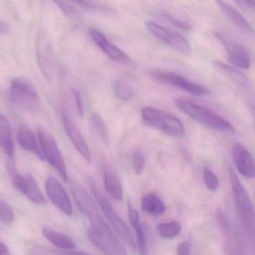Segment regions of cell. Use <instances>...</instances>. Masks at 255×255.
<instances>
[{
  "label": "cell",
  "mask_w": 255,
  "mask_h": 255,
  "mask_svg": "<svg viewBox=\"0 0 255 255\" xmlns=\"http://www.w3.org/2000/svg\"><path fill=\"white\" fill-rule=\"evenodd\" d=\"M232 199L241 232L251 255H255V208L247 190L233 169H229Z\"/></svg>",
  "instance_id": "6da1fadb"
},
{
  "label": "cell",
  "mask_w": 255,
  "mask_h": 255,
  "mask_svg": "<svg viewBox=\"0 0 255 255\" xmlns=\"http://www.w3.org/2000/svg\"><path fill=\"white\" fill-rule=\"evenodd\" d=\"M88 239L103 255H128L118 237L101 214L91 219Z\"/></svg>",
  "instance_id": "7a4b0ae2"
},
{
  "label": "cell",
  "mask_w": 255,
  "mask_h": 255,
  "mask_svg": "<svg viewBox=\"0 0 255 255\" xmlns=\"http://www.w3.org/2000/svg\"><path fill=\"white\" fill-rule=\"evenodd\" d=\"M175 105L181 112L202 125L223 133H235L233 124L217 112L185 98H178Z\"/></svg>",
  "instance_id": "3957f363"
},
{
  "label": "cell",
  "mask_w": 255,
  "mask_h": 255,
  "mask_svg": "<svg viewBox=\"0 0 255 255\" xmlns=\"http://www.w3.org/2000/svg\"><path fill=\"white\" fill-rule=\"evenodd\" d=\"M216 217L223 236L224 255H249L248 246L241 229L231 221L222 210L217 211Z\"/></svg>",
  "instance_id": "277c9868"
},
{
  "label": "cell",
  "mask_w": 255,
  "mask_h": 255,
  "mask_svg": "<svg viewBox=\"0 0 255 255\" xmlns=\"http://www.w3.org/2000/svg\"><path fill=\"white\" fill-rule=\"evenodd\" d=\"M141 115L147 125L171 137L182 138L185 134L184 124L179 118L165 111L144 107L141 110Z\"/></svg>",
  "instance_id": "5b68a950"
},
{
  "label": "cell",
  "mask_w": 255,
  "mask_h": 255,
  "mask_svg": "<svg viewBox=\"0 0 255 255\" xmlns=\"http://www.w3.org/2000/svg\"><path fill=\"white\" fill-rule=\"evenodd\" d=\"M10 100L18 107L36 112L40 107V97L35 87L26 78L16 77L10 82Z\"/></svg>",
  "instance_id": "8992f818"
},
{
  "label": "cell",
  "mask_w": 255,
  "mask_h": 255,
  "mask_svg": "<svg viewBox=\"0 0 255 255\" xmlns=\"http://www.w3.org/2000/svg\"><path fill=\"white\" fill-rule=\"evenodd\" d=\"M91 188H92L94 197L100 205V209L102 210L118 236L124 241L130 250L136 251V244L133 241V235L129 228L128 227L127 223L117 214L106 196L99 190V188H97L95 184H91Z\"/></svg>",
  "instance_id": "52a82bcc"
},
{
  "label": "cell",
  "mask_w": 255,
  "mask_h": 255,
  "mask_svg": "<svg viewBox=\"0 0 255 255\" xmlns=\"http://www.w3.org/2000/svg\"><path fill=\"white\" fill-rule=\"evenodd\" d=\"M37 139L41 148L43 160H47L48 163L58 171L62 179L67 181L68 177L65 162L53 136L41 127H39L37 129Z\"/></svg>",
  "instance_id": "ba28073f"
},
{
  "label": "cell",
  "mask_w": 255,
  "mask_h": 255,
  "mask_svg": "<svg viewBox=\"0 0 255 255\" xmlns=\"http://www.w3.org/2000/svg\"><path fill=\"white\" fill-rule=\"evenodd\" d=\"M145 28L153 37L178 52L188 53L191 49L186 37L167 27L159 25L152 21H147L145 22Z\"/></svg>",
  "instance_id": "9c48e42d"
},
{
  "label": "cell",
  "mask_w": 255,
  "mask_h": 255,
  "mask_svg": "<svg viewBox=\"0 0 255 255\" xmlns=\"http://www.w3.org/2000/svg\"><path fill=\"white\" fill-rule=\"evenodd\" d=\"M150 74L151 77L157 82L172 85L193 95L201 97L208 94V90L206 87L192 82L187 78L173 72L153 70Z\"/></svg>",
  "instance_id": "30bf717a"
},
{
  "label": "cell",
  "mask_w": 255,
  "mask_h": 255,
  "mask_svg": "<svg viewBox=\"0 0 255 255\" xmlns=\"http://www.w3.org/2000/svg\"><path fill=\"white\" fill-rule=\"evenodd\" d=\"M215 35L224 46L229 61L235 67L242 70H248L251 67V58L245 48L221 33L216 32Z\"/></svg>",
  "instance_id": "8fae6325"
},
{
  "label": "cell",
  "mask_w": 255,
  "mask_h": 255,
  "mask_svg": "<svg viewBox=\"0 0 255 255\" xmlns=\"http://www.w3.org/2000/svg\"><path fill=\"white\" fill-rule=\"evenodd\" d=\"M46 191L48 198L58 210L67 216L73 214L70 198L61 183L54 177H49L46 181Z\"/></svg>",
  "instance_id": "7c38bea8"
},
{
  "label": "cell",
  "mask_w": 255,
  "mask_h": 255,
  "mask_svg": "<svg viewBox=\"0 0 255 255\" xmlns=\"http://www.w3.org/2000/svg\"><path fill=\"white\" fill-rule=\"evenodd\" d=\"M90 34L94 43L110 59L124 64H130L132 62L130 57L125 52L112 43L103 33L97 28H91Z\"/></svg>",
  "instance_id": "4fadbf2b"
},
{
  "label": "cell",
  "mask_w": 255,
  "mask_h": 255,
  "mask_svg": "<svg viewBox=\"0 0 255 255\" xmlns=\"http://www.w3.org/2000/svg\"><path fill=\"white\" fill-rule=\"evenodd\" d=\"M62 121L66 133L78 152L87 162L91 163V154L89 147L83 135L67 112L63 113Z\"/></svg>",
  "instance_id": "5bb4252c"
},
{
  "label": "cell",
  "mask_w": 255,
  "mask_h": 255,
  "mask_svg": "<svg viewBox=\"0 0 255 255\" xmlns=\"http://www.w3.org/2000/svg\"><path fill=\"white\" fill-rule=\"evenodd\" d=\"M232 155L238 172L245 178H255V161L250 151L241 143L232 147Z\"/></svg>",
  "instance_id": "9a60e30c"
},
{
  "label": "cell",
  "mask_w": 255,
  "mask_h": 255,
  "mask_svg": "<svg viewBox=\"0 0 255 255\" xmlns=\"http://www.w3.org/2000/svg\"><path fill=\"white\" fill-rule=\"evenodd\" d=\"M73 194L78 208L88 220L100 215L98 208L95 202L84 189L79 186H74L73 187Z\"/></svg>",
  "instance_id": "2e32d148"
},
{
  "label": "cell",
  "mask_w": 255,
  "mask_h": 255,
  "mask_svg": "<svg viewBox=\"0 0 255 255\" xmlns=\"http://www.w3.org/2000/svg\"><path fill=\"white\" fill-rule=\"evenodd\" d=\"M128 211L129 221H130L132 228L134 229L136 246H137L139 254L140 255H148L146 238H145L143 228L141 224L139 213L136 211V208L132 205L130 201L128 202Z\"/></svg>",
  "instance_id": "e0dca14e"
},
{
  "label": "cell",
  "mask_w": 255,
  "mask_h": 255,
  "mask_svg": "<svg viewBox=\"0 0 255 255\" xmlns=\"http://www.w3.org/2000/svg\"><path fill=\"white\" fill-rule=\"evenodd\" d=\"M219 8L222 10L225 16H227L235 25L242 31L249 34H254L255 29L253 25L246 19L245 16L229 3L223 1H217Z\"/></svg>",
  "instance_id": "ac0fdd59"
},
{
  "label": "cell",
  "mask_w": 255,
  "mask_h": 255,
  "mask_svg": "<svg viewBox=\"0 0 255 255\" xmlns=\"http://www.w3.org/2000/svg\"><path fill=\"white\" fill-rule=\"evenodd\" d=\"M104 185L106 193L112 199L118 202L124 199L122 183L115 172L109 168L104 171Z\"/></svg>",
  "instance_id": "d6986e66"
},
{
  "label": "cell",
  "mask_w": 255,
  "mask_h": 255,
  "mask_svg": "<svg viewBox=\"0 0 255 255\" xmlns=\"http://www.w3.org/2000/svg\"><path fill=\"white\" fill-rule=\"evenodd\" d=\"M17 142L25 151L34 153L39 158L43 160V154L38 139L34 133L26 127H21L17 133Z\"/></svg>",
  "instance_id": "ffe728a7"
},
{
  "label": "cell",
  "mask_w": 255,
  "mask_h": 255,
  "mask_svg": "<svg viewBox=\"0 0 255 255\" xmlns=\"http://www.w3.org/2000/svg\"><path fill=\"white\" fill-rule=\"evenodd\" d=\"M0 148L9 160L13 159L14 146L12 140L11 127L7 118L1 115H0Z\"/></svg>",
  "instance_id": "44dd1931"
},
{
  "label": "cell",
  "mask_w": 255,
  "mask_h": 255,
  "mask_svg": "<svg viewBox=\"0 0 255 255\" xmlns=\"http://www.w3.org/2000/svg\"><path fill=\"white\" fill-rule=\"evenodd\" d=\"M42 233L52 245L60 250H70L76 248L74 242L68 236L59 233L51 228H43Z\"/></svg>",
  "instance_id": "7402d4cb"
},
{
  "label": "cell",
  "mask_w": 255,
  "mask_h": 255,
  "mask_svg": "<svg viewBox=\"0 0 255 255\" xmlns=\"http://www.w3.org/2000/svg\"><path fill=\"white\" fill-rule=\"evenodd\" d=\"M141 209L145 214L158 217L164 214L166 207L157 196L150 193L142 197L141 200Z\"/></svg>",
  "instance_id": "603a6c76"
},
{
  "label": "cell",
  "mask_w": 255,
  "mask_h": 255,
  "mask_svg": "<svg viewBox=\"0 0 255 255\" xmlns=\"http://www.w3.org/2000/svg\"><path fill=\"white\" fill-rule=\"evenodd\" d=\"M25 176H26L27 179V187L23 195H25L31 202H34L37 205H46L47 204L46 199L42 194L34 177L30 174H27Z\"/></svg>",
  "instance_id": "cb8c5ba5"
},
{
  "label": "cell",
  "mask_w": 255,
  "mask_h": 255,
  "mask_svg": "<svg viewBox=\"0 0 255 255\" xmlns=\"http://www.w3.org/2000/svg\"><path fill=\"white\" fill-rule=\"evenodd\" d=\"M181 232V225L177 221L160 223L157 227V234L163 239H173L178 236Z\"/></svg>",
  "instance_id": "d4e9b609"
},
{
  "label": "cell",
  "mask_w": 255,
  "mask_h": 255,
  "mask_svg": "<svg viewBox=\"0 0 255 255\" xmlns=\"http://www.w3.org/2000/svg\"><path fill=\"white\" fill-rule=\"evenodd\" d=\"M115 91L117 97L123 101H129L134 96V89L126 79H119L115 82Z\"/></svg>",
  "instance_id": "484cf974"
},
{
  "label": "cell",
  "mask_w": 255,
  "mask_h": 255,
  "mask_svg": "<svg viewBox=\"0 0 255 255\" xmlns=\"http://www.w3.org/2000/svg\"><path fill=\"white\" fill-rule=\"evenodd\" d=\"M91 124L94 131L107 143L109 136L104 120L99 114L94 113L91 116Z\"/></svg>",
  "instance_id": "4316f807"
},
{
  "label": "cell",
  "mask_w": 255,
  "mask_h": 255,
  "mask_svg": "<svg viewBox=\"0 0 255 255\" xmlns=\"http://www.w3.org/2000/svg\"><path fill=\"white\" fill-rule=\"evenodd\" d=\"M215 63L217 67L226 72L229 76H231L234 80L236 81L238 83L243 84V85H245L247 83V77L239 70H237L235 67L225 64L224 63L220 62V61H216Z\"/></svg>",
  "instance_id": "83f0119b"
},
{
  "label": "cell",
  "mask_w": 255,
  "mask_h": 255,
  "mask_svg": "<svg viewBox=\"0 0 255 255\" xmlns=\"http://www.w3.org/2000/svg\"><path fill=\"white\" fill-rule=\"evenodd\" d=\"M14 220L13 210L8 204L0 199V222L4 225H10Z\"/></svg>",
  "instance_id": "f1b7e54d"
},
{
  "label": "cell",
  "mask_w": 255,
  "mask_h": 255,
  "mask_svg": "<svg viewBox=\"0 0 255 255\" xmlns=\"http://www.w3.org/2000/svg\"><path fill=\"white\" fill-rule=\"evenodd\" d=\"M203 178L207 188L211 192L217 191L220 186V181L217 175L208 168H205L203 170Z\"/></svg>",
  "instance_id": "f546056e"
},
{
  "label": "cell",
  "mask_w": 255,
  "mask_h": 255,
  "mask_svg": "<svg viewBox=\"0 0 255 255\" xmlns=\"http://www.w3.org/2000/svg\"><path fill=\"white\" fill-rule=\"evenodd\" d=\"M132 166L136 175H139L143 172L145 168V157L141 151H137L133 154Z\"/></svg>",
  "instance_id": "4dcf8cb0"
},
{
  "label": "cell",
  "mask_w": 255,
  "mask_h": 255,
  "mask_svg": "<svg viewBox=\"0 0 255 255\" xmlns=\"http://www.w3.org/2000/svg\"><path fill=\"white\" fill-rule=\"evenodd\" d=\"M235 3L244 11L255 18V1H235Z\"/></svg>",
  "instance_id": "1f68e13d"
},
{
  "label": "cell",
  "mask_w": 255,
  "mask_h": 255,
  "mask_svg": "<svg viewBox=\"0 0 255 255\" xmlns=\"http://www.w3.org/2000/svg\"><path fill=\"white\" fill-rule=\"evenodd\" d=\"M73 97H74L75 101H76L78 112L81 116H83L84 114H85V105H84L83 97H82V94L78 90H74L73 91Z\"/></svg>",
  "instance_id": "d6a6232c"
},
{
  "label": "cell",
  "mask_w": 255,
  "mask_h": 255,
  "mask_svg": "<svg viewBox=\"0 0 255 255\" xmlns=\"http://www.w3.org/2000/svg\"><path fill=\"white\" fill-rule=\"evenodd\" d=\"M192 245L190 241H184L177 247L176 255H191Z\"/></svg>",
  "instance_id": "836d02e7"
},
{
  "label": "cell",
  "mask_w": 255,
  "mask_h": 255,
  "mask_svg": "<svg viewBox=\"0 0 255 255\" xmlns=\"http://www.w3.org/2000/svg\"><path fill=\"white\" fill-rule=\"evenodd\" d=\"M164 17L166 18L167 20H169L171 23L176 25V26H178V28H181V29L189 30L191 28L190 24L187 23V22H184V21L180 20V19H176V18L171 16V15L165 14Z\"/></svg>",
  "instance_id": "e575fe53"
},
{
  "label": "cell",
  "mask_w": 255,
  "mask_h": 255,
  "mask_svg": "<svg viewBox=\"0 0 255 255\" xmlns=\"http://www.w3.org/2000/svg\"><path fill=\"white\" fill-rule=\"evenodd\" d=\"M10 31V27L8 23L0 19V35L8 34Z\"/></svg>",
  "instance_id": "d590c367"
},
{
  "label": "cell",
  "mask_w": 255,
  "mask_h": 255,
  "mask_svg": "<svg viewBox=\"0 0 255 255\" xmlns=\"http://www.w3.org/2000/svg\"><path fill=\"white\" fill-rule=\"evenodd\" d=\"M54 255H90L86 253H79V252L62 251L58 252Z\"/></svg>",
  "instance_id": "8d00e7d4"
},
{
  "label": "cell",
  "mask_w": 255,
  "mask_h": 255,
  "mask_svg": "<svg viewBox=\"0 0 255 255\" xmlns=\"http://www.w3.org/2000/svg\"><path fill=\"white\" fill-rule=\"evenodd\" d=\"M0 255H10L8 248L0 241Z\"/></svg>",
  "instance_id": "74e56055"
}]
</instances>
